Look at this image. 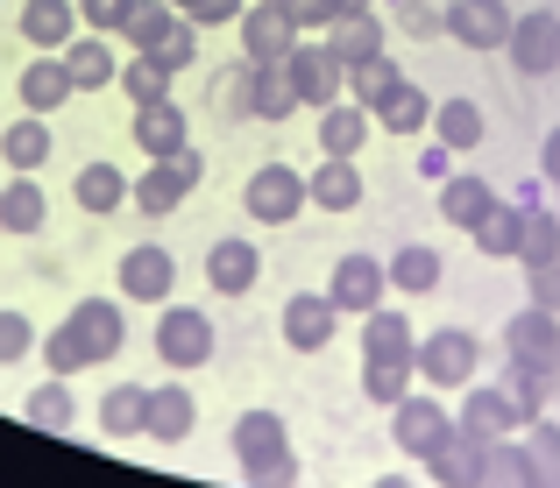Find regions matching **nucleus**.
Masks as SVG:
<instances>
[{
	"mask_svg": "<svg viewBox=\"0 0 560 488\" xmlns=\"http://www.w3.org/2000/svg\"><path fill=\"white\" fill-rule=\"evenodd\" d=\"M178 22H185L178 0H136V8H128V22H121V43H128V50H156V43H164Z\"/></svg>",
	"mask_w": 560,
	"mask_h": 488,
	"instance_id": "39",
	"label": "nucleus"
},
{
	"mask_svg": "<svg viewBox=\"0 0 560 488\" xmlns=\"http://www.w3.org/2000/svg\"><path fill=\"white\" fill-rule=\"evenodd\" d=\"M497 199H504V191H490L476 170H454L447 185H440V219H447V227H462V234H476L482 219H490Z\"/></svg>",
	"mask_w": 560,
	"mask_h": 488,
	"instance_id": "29",
	"label": "nucleus"
},
{
	"mask_svg": "<svg viewBox=\"0 0 560 488\" xmlns=\"http://www.w3.org/2000/svg\"><path fill=\"white\" fill-rule=\"evenodd\" d=\"M525 219H533V213H525V205L504 191V199L490 205V219L476 227V255H490V262H518V248H525Z\"/></svg>",
	"mask_w": 560,
	"mask_h": 488,
	"instance_id": "36",
	"label": "nucleus"
},
{
	"mask_svg": "<svg viewBox=\"0 0 560 488\" xmlns=\"http://www.w3.org/2000/svg\"><path fill=\"white\" fill-rule=\"evenodd\" d=\"M327 290H334V305L341 312H376L383 298H390V262L370 255V248H348L341 262H334V276H327Z\"/></svg>",
	"mask_w": 560,
	"mask_h": 488,
	"instance_id": "11",
	"label": "nucleus"
},
{
	"mask_svg": "<svg viewBox=\"0 0 560 488\" xmlns=\"http://www.w3.org/2000/svg\"><path fill=\"white\" fill-rule=\"evenodd\" d=\"M79 28H85L79 0H22V43L28 50H65Z\"/></svg>",
	"mask_w": 560,
	"mask_h": 488,
	"instance_id": "25",
	"label": "nucleus"
},
{
	"mask_svg": "<svg viewBox=\"0 0 560 488\" xmlns=\"http://www.w3.org/2000/svg\"><path fill=\"white\" fill-rule=\"evenodd\" d=\"M341 319H348V312L334 305V290H291V298H284V347L313 361V354L334 347Z\"/></svg>",
	"mask_w": 560,
	"mask_h": 488,
	"instance_id": "9",
	"label": "nucleus"
},
{
	"mask_svg": "<svg viewBox=\"0 0 560 488\" xmlns=\"http://www.w3.org/2000/svg\"><path fill=\"white\" fill-rule=\"evenodd\" d=\"M539 475H547V461L533 453V439L504 432L482 447V481H539Z\"/></svg>",
	"mask_w": 560,
	"mask_h": 488,
	"instance_id": "38",
	"label": "nucleus"
},
{
	"mask_svg": "<svg viewBox=\"0 0 560 488\" xmlns=\"http://www.w3.org/2000/svg\"><path fill=\"white\" fill-rule=\"evenodd\" d=\"M497 340H504L511 361H533V368H547V376L560 368V312H547V305H533V298H525V312L504 319Z\"/></svg>",
	"mask_w": 560,
	"mask_h": 488,
	"instance_id": "14",
	"label": "nucleus"
},
{
	"mask_svg": "<svg viewBox=\"0 0 560 488\" xmlns=\"http://www.w3.org/2000/svg\"><path fill=\"white\" fill-rule=\"evenodd\" d=\"M65 64H71V79H79V93L121 85V50H114V36H100V28H79V36L65 43Z\"/></svg>",
	"mask_w": 560,
	"mask_h": 488,
	"instance_id": "22",
	"label": "nucleus"
},
{
	"mask_svg": "<svg viewBox=\"0 0 560 488\" xmlns=\"http://www.w3.org/2000/svg\"><path fill=\"white\" fill-rule=\"evenodd\" d=\"M43 347V325L22 312V305H0V368H14V361H28V354Z\"/></svg>",
	"mask_w": 560,
	"mask_h": 488,
	"instance_id": "45",
	"label": "nucleus"
},
{
	"mask_svg": "<svg viewBox=\"0 0 560 488\" xmlns=\"http://www.w3.org/2000/svg\"><path fill=\"white\" fill-rule=\"evenodd\" d=\"M178 8H185V14H199V8H206V0H178Z\"/></svg>",
	"mask_w": 560,
	"mask_h": 488,
	"instance_id": "58",
	"label": "nucleus"
},
{
	"mask_svg": "<svg viewBox=\"0 0 560 488\" xmlns=\"http://www.w3.org/2000/svg\"><path fill=\"white\" fill-rule=\"evenodd\" d=\"M142 418H150V382H107V390H100L93 425H100L107 439H136Z\"/></svg>",
	"mask_w": 560,
	"mask_h": 488,
	"instance_id": "28",
	"label": "nucleus"
},
{
	"mask_svg": "<svg viewBox=\"0 0 560 488\" xmlns=\"http://www.w3.org/2000/svg\"><path fill=\"white\" fill-rule=\"evenodd\" d=\"M511 22H518V14H511L504 0H447V43H462V50H476V57L504 50Z\"/></svg>",
	"mask_w": 560,
	"mask_h": 488,
	"instance_id": "15",
	"label": "nucleus"
},
{
	"mask_svg": "<svg viewBox=\"0 0 560 488\" xmlns=\"http://www.w3.org/2000/svg\"><path fill=\"white\" fill-rule=\"evenodd\" d=\"M171 85H178V71H164L150 50H128V57H121V93H128V107H150V99H171Z\"/></svg>",
	"mask_w": 560,
	"mask_h": 488,
	"instance_id": "41",
	"label": "nucleus"
},
{
	"mask_svg": "<svg viewBox=\"0 0 560 488\" xmlns=\"http://www.w3.org/2000/svg\"><path fill=\"white\" fill-rule=\"evenodd\" d=\"M171 163H178V170L191 177V191H199V185H206V150H199V142H185V150H178V156H171Z\"/></svg>",
	"mask_w": 560,
	"mask_h": 488,
	"instance_id": "55",
	"label": "nucleus"
},
{
	"mask_svg": "<svg viewBox=\"0 0 560 488\" xmlns=\"http://www.w3.org/2000/svg\"><path fill=\"white\" fill-rule=\"evenodd\" d=\"M234 36H242L248 64H284V57L305 43V28H299V14H291L284 0H248V14L234 22Z\"/></svg>",
	"mask_w": 560,
	"mask_h": 488,
	"instance_id": "6",
	"label": "nucleus"
},
{
	"mask_svg": "<svg viewBox=\"0 0 560 488\" xmlns=\"http://www.w3.org/2000/svg\"><path fill=\"white\" fill-rule=\"evenodd\" d=\"M397 28H405V36H419V43H440V36H447V8L405 0V8H397Z\"/></svg>",
	"mask_w": 560,
	"mask_h": 488,
	"instance_id": "49",
	"label": "nucleus"
},
{
	"mask_svg": "<svg viewBox=\"0 0 560 488\" xmlns=\"http://www.w3.org/2000/svg\"><path fill=\"white\" fill-rule=\"evenodd\" d=\"M539 262H560V213H553V205H539V213L525 219V248H518V270H539Z\"/></svg>",
	"mask_w": 560,
	"mask_h": 488,
	"instance_id": "46",
	"label": "nucleus"
},
{
	"mask_svg": "<svg viewBox=\"0 0 560 488\" xmlns=\"http://www.w3.org/2000/svg\"><path fill=\"white\" fill-rule=\"evenodd\" d=\"M390 290H405V298H433L440 290V276H447V262H440V248H425V241H405V248H390Z\"/></svg>",
	"mask_w": 560,
	"mask_h": 488,
	"instance_id": "35",
	"label": "nucleus"
},
{
	"mask_svg": "<svg viewBox=\"0 0 560 488\" xmlns=\"http://www.w3.org/2000/svg\"><path fill=\"white\" fill-rule=\"evenodd\" d=\"M43 227H50V191H43V170H8V185H0V234L36 241Z\"/></svg>",
	"mask_w": 560,
	"mask_h": 488,
	"instance_id": "17",
	"label": "nucleus"
},
{
	"mask_svg": "<svg viewBox=\"0 0 560 488\" xmlns=\"http://www.w3.org/2000/svg\"><path fill=\"white\" fill-rule=\"evenodd\" d=\"M71 199H79L85 219H114L121 205H136V177H128L121 163L93 156V163H79V177H71Z\"/></svg>",
	"mask_w": 560,
	"mask_h": 488,
	"instance_id": "16",
	"label": "nucleus"
},
{
	"mask_svg": "<svg viewBox=\"0 0 560 488\" xmlns=\"http://www.w3.org/2000/svg\"><path fill=\"white\" fill-rule=\"evenodd\" d=\"M14 93H22V114H57L65 99H79V79H71L65 50H36L14 79Z\"/></svg>",
	"mask_w": 560,
	"mask_h": 488,
	"instance_id": "18",
	"label": "nucleus"
},
{
	"mask_svg": "<svg viewBox=\"0 0 560 488\" xmlns=\"http://www.w3.org/2000/svg\"><path fill=\"white\" fill-rule=\"evenodd\" d=\"M462 425H468L476 439L533 432V425H525V410H518V396H511L504 382H468V390H462Z\"/></svg>",
	"mask_w": 560,
	"mask_h": 488,
	"instance_id": "20",
	"label": "nucleus"
},
{
	"mask_svg": "<svg viewBox=\"0 0 560 488\" xmlns=\"http://www.w3.org/2000/svg\"><path fill=\"white\" fill-rule=\"evenodd\" d=\"M539 185H547V177H525V185H511V199H518L525 213H539V205H547V191H539Z\"/></svg>",
	"mask_w": 560,
	"mask_h": 488,
	"instance_id": "57",
	"label": "nucleus"
},
{
	"mask_svg": "<svg viewBox=\"0 0 560 488\" xmlns=\"http://www.w3.org/2000/svg\"><path fill=\"white\" fill-rule=\"evenodd\" d=\"M433 107H440V99H425V85H419V79H397L370 114H376L383 135H425V128H433Z\"/></svg>",
	"mask_w": 560,
	"mask_h": 488,
	"instance_id": "26",
	"label": "nucleus"
},
{
	"mask_svg": "<svg viewBox=\"0 0 560 488\" xmlns=\"http://www.w3.org/2000/svg\"><path fill=\"white\" fill-rule=\"evenodd\" d=\"M114 290H121L128 305H171V290H178V255L156 248V241L121 248V262H114Z\"/></svg>",
	"mask_w": 560,
	"mask_h": 488,
	"instance_id": "7",
	"label": "nucleus"
},
{
	"mask_svg": "<svg viewBox=\"0 0 560 488\" xmlns=\"http://www.w3.org/2000/svg\"><path fill=\"white\" fill-rule=\"evenodd\" d=\"M185 199H191V177L178 163H142V177H136V213L142 219H171Z\"/></svg>",
	"mask_w": 560,
	"mask_h": 488,
	"instance_id": "34",
	"label": "nucleus"
},
{
	"mask_svg": "<svg viewBox=\"0 0 560 488\" xmlns=\"http://www.w3.org/2000/svg\"><path fill=\"white\" fill-rule=\"evenodd\" d=\"M504 57H511V71H518V79H553V71H560V14L553 8L518 14V22H511Z\"/></svg>",
	"mask_w": 560,
	"mask_h": 488,
	"instance_id": "10",
	"label": "nucleus"
},
{
	"mask_svg": "<svg viewBox=\"0 0 560 488\" xmlns=\"http://www.w3.org/2000/svg\"><path fill=\"white\" fill-rule=\"evenodd\" d=\"M539 177H547V185L560 191V128H553L547 142H539Z\"/></svg>",
	"mask_w": 560,
	"mask_h": 488,
	"instance_id": "56",
	"label": "nucleus"
},
{
	"mask_svg": "<svg viewBox=\"0 0 560 488\" xmlns=\"http://www.w3.org/2000/svg\"><path fill=\"white\" fill-rule=\"evenodd\" d=\"M191 142V114L178 99H150V107H136V150L142 163H171Z\"/></svg>",
	"mask_w": 560,
	"mask_h": 488,
	"instance_id": "21",
	"label": "nucleus"
},
{
	"mask_svg": "<svg viewBox=\"0 0 560 488\" xmlns=\"http://www.w3.org/2000/svg\"><path fill=\"white\" fill-rule=\"evenodd\" d=\"M291 14H299L305 36H327L341 14H355V0H291Z\"/></svg>",
	"mask_w": 560,
	"mask_h": 488,
	"instance_id": "50",
	"label": "nucleus"
},
{
	"mask_svg": "<svg viewBox=\"0 0 560 488\" xmlns=\"http://www.w3.org/2000/svg\"><path fill=\"white\" fill-rule=\"evenodd\" d=\"M383 36H390V22H383L376 8H355V14H341V22L327 28L334 57H341L348 71H355V64H370V57H383Z\"/></svg>",
	"mask_w": 560,
	"mask_h": 488,
	"instance_id": "32",
	"label": "nucleus"
},
{
	"mask_svg": "<svg viewBox=\"0 0 560 488\" xmlns=\"http://www.w3.org/2000/svg\"><path fill=\"white\" fill-rule=\"evenodd\" d=\"M128 8H136V0H79V14H85V28H100V36H121V22H128Z\"/></svg>",
	"mask_w": 560,
	"mask_h": 488,
	"instance_id": "51",
	"label": "nucleus"
},
{
	"mask_svg": "<svg viewBox=\"0 0 560 488\" xmlns=\"http://www.w3.org/2000/svg\"><path fill=\"white\" fill-rule=\"evenodd\" d=\"M228 447H234V467H242V481H256V488H284V481H299V453H291V432H284V418L277 410H242L234 418V432H228Z\"/></svg>",
	"mask_w": 560,
	"mask_h": 488,
	"instance_id": "1",
	"label": "nucleus"
},
{
	"mask_svg": "<svg viewBox=\"0 0 560 488\" xmlns=\"http://www.w3.org/2000/svg\"><path fill=\"white\" fill-rule=\"evenodd\" d=\"M454 432H462V410H447L433 390H411L405 404H390V439H397V453L419 461V467L433 461V453H447Z\"/></svg>",
	"mask_w": 560,
	"mask_h": 488,
	"instance_id": "2",
	"label": "nucleus"
},
{
	"mask_svg": "<svg viewBox=\"0 0 560 488\" xmlns=\"http://www.w3.org/2000/svg\"><path fill=\"white\" fill-rule=\"evenodd\" d=\"M525 298L560 312V262H539V270H525Z\"/></svg>",
	"mask_w": 560,
	"mask_h": 488,
	"instance_id": "52",
	"label": "nucleus"
},
{
	"mask_svg": "<svg viewBox=\"0 0 560 488\" xmlns=\"http://www.w3.org/2000/svg\"><path fill=\"white\" fill-rule=\"evenodd\" d=\"M0 156H8V170H43V163L57 156L50 114H22V121H8V128H0Z\"/></svg>",
	"mask_w": 560,
	"mask_h": 488,
	"instance_id": "33",
	"label": "nucleus"
},
{
	"mask_svg": "<svg viewBox=\"0 0 560 488\" xmlns=\"http://www.w3.org/2000/svg\"><path fill=\"white\" fill-rule=\"evenodd\" d=\"M411 347H419V325L397 312V305H376V312H362V361H405Z\"/></svg>",
	"mask_w": 560,
	"mask_h": 488,
	"instance_id": "31",
	"label": "nucleus"
},
{
	"mask_svg": "<svg viewBox=\"0 0 560 488\" xmlns=\"http://www.w3.org/2000/svg\"><path fill=\"white\" fill-rule=\"evenodd\" d=\"M150 57H156V64H164V71H178V79H185V71H191V64H199V22H191V14H185V22H178V28H171V36H164V43H156V50H150Z\"/></svg>",
	"mask_w": 560,
	"mask_h": 488,
	"instance_id": "48",
	"label": "nucleus"
},
{
	"mask_svg": "<svg viewBox=\"0 0 560 488\" xmlns=\"http://www.w3.org/2000/svg\"><path fill=\"white\" fill-rule=\"evenodd\" d=\"M370 121H376V114L362 107V99H334V107H319L313 114L319 156H362V150H370Z\"/></svg>",
	"mask_w": 560,
	"mask_h": 488,
	"instance_id": "23",
	"label": "nucleus"
},
{
	"mask_svg": "<svg viewBox=\"0 0 560 488\" xmlns=\"http://www.w3.org/2000/svg\"><path fill=\"white\" fill-rule=\"evenodd\" d=\"M411 390H419V361H411V354L405 361H362V396H370V404L390 410V404H405Z\"/></svg>",
	"mask_w": 560,
	"mask_h": 488,
	"instance_id": "42",
	"label": "nucleus"
},
{
	"mask_svg": "<svg viewBox=\"0 0 560 488\" xmlns=\"http://www.w3.org/2000/svg\"><path fill=\"white\" fill-rule=\"evenodd\" d=\"M411 361H419L425 390H468L482 368V340L468 333V325H433V333L411 347Z\"/></svg>",
	"mask_w": 560,
	"mask_h": 488,
	"instance_id": "4",
	"label": "nucleus"
},
{
	"mask_svg": "<svg viewBox=\"0 0 560 488\" xmlns=\"http://www.w3.org/2000/svg\"><path fill=\"white\" fill-rule=\"evenodd\" d=\"M213 354H220V333L199 305H164V312H156V361H164L171 376H191V368H206Z\"/></svg>",
	"mask_w": 560,
	"mask_h": 488,
	"instance_id": "5",
	"label": "nucleus"
},
{
	"mask_svg": "<svg viewBox=\"0 0 560 488\" xmlns=\"http://www.w3.org/2000/svg\"><path fill=\"white\" fill-rule=\"evenodd\" d=\"M121 290H114V298H93V290H85V298L79 305H71V333H79L85 340V354H93V368H107L114 361V354H121L128 347V312H121Z\"/></svg>",
	"mask_w": 560,
	"mask_h": 488,
	"instance_id": "12",
	"label": "nucleus"
},
{
	"mask_svg": "<svg viewBox=\"0 0 560 488\" xmlns=\"http://www.w3.org/2000/svg\"><path fill=\"white\" fill-rule=\"evenodd\" d=\"M242 14H248V0H206V8L191 14V22H199V28H234Z\"/></svg>",
	"mask_w": 560,
	"mask_h": 488,
	"instance_id": "54",
	"label": "nucleus"
},
{
	"mask_svg": "<svg viewBox=\"0 0 560 488\" xmlns=\"http://www.w3.org/2000/svg\"><path fill=\"white\" fill-rule=\"evenodd\" d=\"M419 177H425V185H447V177H454V150H447L440 135L419 150Z\"/></svg>",
	"mask_w": 560,
	"mask_h": 488,
	"instance_id": "53",
	"label": "nucleus"
},
{
	"mask_svg": "<svg viewBox=\"0 0 560 488\" xmlns=\"http://www.w3.org/2000/svg\"><path fill=\"white\" fill-rule=\"evenodd\" d=\"M362 191H370V177L355 170V156H319L313 163V205L319 213H355Z\"/></svg>",
	"mask_w": 560,
	"mask_h": 488,
	"instance_id": "30",
	"label": "nucleus"
},
{
	"mask_svg": "<svg viewBox=\"0 0 560 488\" xmlns=\"http://www.w3.org/2000/svg\"><path fill=\"white\" fill-rule=\"evenodd\" d=\"M355 8H383V0H355Z\"/></svg>",
	"mask_w": 560,
	"mask_h": 488,
	"instance_id": "59",
	"label": "nucleus"
},
{
	"mask_svg": "<svg viewBox=\"0 0 560 488\" xmlns=\"http://www.w3.org/2000/svg\"><path fill=\"white\" fill-rule=\"evenodd\" d=\"M248 79H256V64H248V57H234V64L206 71V107L228 114V121H248Z\"/></svg>",
	"mask_w": 560,
	"mask_h": 488,
	"instance_id": "40",
	"label": "nucleus"
},
{
	"mask_svg": "<svg viewBox=\"0 0 560 488\" xmlns=\"http://www.w3.org/2000/svg\"><path fill=\"white\" fill-rule=\"evenodd\" d=\"M482 447H490V439H476L462 425V432H454V447L425 461V481H482Z\"/></svg>",
	"mask_w": 560,
	"mask_h": 488,
	"instance_id": "43",
	"label": "nucleus"
},
{
	"mask_svg": "<svg viewBox=\"0 0 560 488\" xmlns=\"http://www.w3.org/2000/svg\"><path fill=\"white\" fill-rule=\"evenodd\" d=\"M36 361L50 368V376H85L93 368V354H85V340L71 333V319H57L50 333H43V347H36Z\"/></svg>",
	"mask_w": 560,
	"mask_h": 488,
	"instance_id": "44",
	"label": "nucleus"
},
{
	"mask_svg": "<svg viewBox=\"0 0 560 488\" xmlns=\"http://www.w3.org/2000/svg\"><path fill=\"white\" fill-rule=\"evenodd\" d=\"M425 135H440L454 156H476L482 142H490V114H482L468 93H447V99L433 107V128H425Z\"/></svg>",
	"mask_w": 560,
	"mask_h": 488,
	"instance_id": "24",
	"label": "nucleus"
},
{
	"mask_svg": "<svg viewBox=\"0 0 560 488\" xmlns=\"http://www.w3.org/2000/svg\"><path fill=\"white\" fill-rule=\"evenodd\" d=\"M284 8H291V0H284Z\"/></svg>",
	"mask_w": 560,
	"mask_h": 488,
	"instance_id": "60",
	"label": "nucleus"
},
{
	"mask_svg": "<svg viewBox=\"0 0 560 488\" xmlns=\"http://www.w3.org/2000/svg\"><path fill=\"white\" fill-rule=\"evenodd\" d=\"M22 418H28V432L65 439L71 425H79V396H71V376H43L36 390L22 396Z\"/></svg>",
	"mask_w": 560,
	"mask_h": 488,
	"instance_id": "27",
	"label": "nucleus"
},
{
	"mask_svg": "<svg viewBox=\"0 0 560 488\" xmlns=\"http://www.w3.org/2000/svg\"><path fill=\"white\" fill-rule=\"evenodd\" d=\"M313 205V177L299 170V163H256L242 185V213L256 219V227H291V219Z\"/></svg>",
	"mask_w": 560,
	"mask_h": 488,
	"instance_id": "3",
	"label": "nucleus"
},
{
	"mask_svg": "<svg viewBox=\"0 0 560 488\" xmlns=\"http://www.w3.org/2000/svg\"><path fill=\"white\" fill-rule=\"evenodd\" d=\"M284 71H291V85H299V99L305 107H334V99H348V64L334 57V43L327 36H305L299 50L284 57Z\"/></svg>",
	"mask_w": 560,
	"mask_h": 488,
	"instance_id": "8",
	"label": "nucleus"
},
{
	"mask_svg": "<svg viewBox=\"0 0 560 488\" xmlns=\"http://www.w3.org/2000/svg\"><path fill=\"white\" fill-rule=\"evenodd\" d=\"M305 99L299 85H291L284 64H256V79H248V121H291Z\"/></svg>",
	"mask_w": 560,
	"mask_h": 488,
	"instance_id": "37",
	"label": "nucleus"
},
{
	"mask_svg": "<svg viewBox=\"0 0 560 488\" xmlns=\"http://www.w3.org/2000/svg\"><path fill=\"white\" fill-rule=\"evenodd\" d=\"M191 425H199V396L185 390V376L150 382V418H142V439H156V447H185Z\"/></svg>",
	"mask_w": 560,
	"mask_h": 488,
	"instance_id": "19",
	"label": "nucleus"
},
{
	"mask_svg": "<svg viewBox=\"0 0 560 488\" xmlns=\"http://www.w3.org/2000/svg\"><path fill=\"white\" fill-rule=\"evenodd\" d=\"M397 79H405V71H397V57L383 50V57H370V64H355V71H348V99H362V107H376V99L390 93Z\"/></svg>",
	"mask_w": 560,
	"mask_h": 488,
	"instance_id": "47",
	"label": "nucleus"
},
{
	"mask_svg": "<svg viewBox=\"0 0 560 488\" xmlns=\"http://www.w3.org/2000/svg\"><path fill=\"white\" fill-rule=\"evenodd\" d=\"M256 284H262V248L242 241V234H220L206 248V290L213 298H256Z\"/></svg>",
	"mask_w": 560,
	"mask_h": 488,
	"instance_id": "13",
	"label": "nucleus"
}]
</instances>
